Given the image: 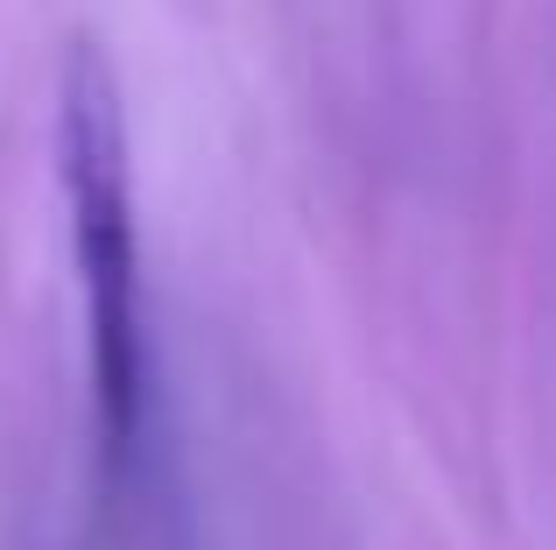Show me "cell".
I'll return each mask as SVG.
<instances>
[{
  "instance_id": "cell-1",
  "label": "cell",
  "mask_w": 556,
  "mask_h": 550,
  "mask_svg": "<svg viewBox=\"0 0 556 550\" xmlns=\"http://www.w3.org/2000/svg\"><path fill=\"white\" fill-rule=\"evenodd\" d=\"M64 191H71V254H78V297H85L92 430L106 452V473L127 480L141 452V424H149V325H141L127 127L99 50H78L64 78Z\"/></svg>"
}]
</instances>
